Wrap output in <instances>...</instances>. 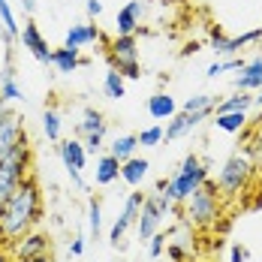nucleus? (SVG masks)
<instances>
[{
  "label": "nucleus",
  "mask_w": 262,
  "mask_h": 262,
  "mask_svg": "<svg viewBox=\"0 0 262 262\" xmlns=\"http://www.w3.org/2000/svg\"><path fill=\"white\" fill-rule=\"evenodd\" d=\"M39 220H42V190L33 175H27L0 208V241L6 244L18 241L30 229H36Z\"/></svg>",
  "instance_id": "nucleus-1"
},
{
  "label": "nucleus",
  "mask_w": 262,
  "mask_h": 262,
  "mask_svg": "<svg viewBox=\"0 0 262 262\" xmlns=\"http://www.w3.org/2000/svg\"><path fill=\"white\" fill-rule=\"evenodd\" d=\"M220 214H223V196H220L214 178H208L202 187H196L181 202V217L190 229H214Z\"/></svg>",
  "instance_id": "nucleus-2"
},
{
  "label": "nucleus",
  "mask_w": 262,
  "mask_h": 262,
  "mask_svg": "<svg viewBox=\"0 0 262 262\" xmlns=\"http://www.w3.org/2000/svg\"><path fill=\"white\" fill-rule=\"evenodd\" d=\"M208 178H211L208 163L199 157V154H187V157L181 160V166L166 178V193H169V199H172L175 205H181L184 199H187L196 187H202Z\"/></svg>",
  "instance_id": "nucleus-3"
},
{
  "label": "nucleus",
  "mask_w": 262,
  "mask_h": 262,
  "mask_svg": "<svg viewBox=\"0 0 262 262\" xmlns=\"http://www.w3.org/2000/svg\"><path fill=\"white\" fill-rule=\"evenodd\" d=\"M253 172H256V163L250 157V151H235L232 157H226V163L217 172V190H220V196H238L241 190H247Z\"/></svg>",
  "instance_id": "nucleus-4"
},
{
  "label": "nucleus",
  "mask_w": 262,
  "mask_h": 262,
  "mask_svg": "<svg viewBox=\"0 0 262 262\" xmlns=\"http://www.w3.org/2000/svg\"><path fill=\"white\" fill-rule=\"evenodd\" d=\"M30 166H33V151L30 145H18L9 157L0 160V208L6 205V199L18 190V184L30 175Z\"/></svg>",
  "instance_id": "nucleus-5"
},
{
  "label": "nucleus",
  "mask_w": 262,
  "mask_h": 262,
  "mask_svg": "<svg viewBox=\"0 0 262 262\" xmlns=\"http://www.w3.org/2000/svg\"><path fill=\"white\" fill-rule=\"evenodd\" d=\"M105 60H108V67L118 70L124 79H139V76H142L136 36H115V39L105 46Z\"/></svg>",
  "instance_id": "nucleus-6"
},
{
  "label": "nucleus",
  "mask_w": 262,
  "mask_h": 262,
  "mask_svg": "<svg viewBox=\"0 0 262 262\" xmlns=\"http://www.w3.org/2000/svg\"><path fill=\"white\" fill-rule=\"evenodd\" d=\"M259 39H262V27L247 30V33H241V36H226L220 27H214V30H211V52L217 54V57H238V52H241L244 46L259 42Z\"/></svg>",
  "instance_id": "nucleus-7"
},
{
  "label": "nucleus",
  "mask_w": 262,
  "mask_h": 262,
  "mask_svg": "<svg viewBox=\"0 0 262 262\" xmlns=\"http://www.w3.org/2000/svg\"><path fill=\"white\" fill-rule=\"evenodd\" d=\"M18 42H21L25 52L33 54V60H39L42 67H52V49H49V39L42 36V30H39V25H36L33 18H27L25 27L18 30Z\"/></svg>",
  "instance_id": "nucleus-8"
},
{
  "label": "nucleus",
  "mask_w": 262,
  "mask_h": 262,
  "mask_svg": "<svg viewBox=\"0 0 262 262\" xmlns=\"http://www.w3.org/2000/svg\"><path fill=\"white\" fill-rule=\"evenodd\" d=\"M12 247V259H25V256H52V235L49 232H39V229H30L27 235H21L18 241L9 244Z\"/></svg>",
  "instance_id": "nucleus-9"
},
{
  "label": "nucleus",
  "mask_w": 262,
  "mask_h": 262,
  "mask_svg": "<svg viewBox=\"0 0 262 262\" xmlns=\"http://www.w3.org/2000/svg\"><path fill=\"white\" fill-rule=\"evenodd\" d=\"M27 142V133H25V121L15 115V112H6L0 118V160L9 157L18 145Z\"/></svg>",
  "instance_id": "nucleus-10"
},
{
  "label": "nucleus",
  "mask_w": 262,
  "mask_h": 262,
  "mask_svg": "<svg viewBox=\"0 0 262 262\" xmlns=\"http://www.w3.org/2000/svg\"><path fill=\"white\" fill-rule=\"evenodd\" d=\"M142 202H145V193H136V190H133L130 196H127L124 208H121V214L115 217V223H112V232H108V241H112V247H121V238L127 235V229H130L133 223H136Z\"/></svg>",
  "instance_id": "nucleus-11"
},
{
  "label": "nucleus",
  "mask_w": 262,
  "mask_h": 262,
  "mask_svg": "<svg viewBox=\"0 0 262 262\" xmlns=\"http://www.w3.org/2000/svg\"><path fill=\"white\" fill-rule=\"evenodd\" d=\"M142 15H145V3L142 0H130L118 9L115 15V36H136L142 27Z\"/></svg>",
  "instance_id": "nucleus-12"
},
{
  "label": "nucleus",
  "mask_w": 262,
  "mask_h": 262,
  "mask_svg": "<svg viewBox=\"0 0 262 262\" xmlns=\"http://www.w3.org/2000/svg\"><path fill=\"white\" fill-rule=\"evenodd\" d=\"M57 154H60V163L67 172H84L88 169V148L81 139H60L57 142Z\"/></svg>",
  "instance_id": "nucleus-13"
},
{
  "label": "nucleus",
  "mask_w": 262,
  "mask_h": 262,
  "mask_svg": "<svg viewBox=\"0 0 262 262\" xmlns=\"http://www.w3.org/2000/svg\"><path fill=\"white\" fill-rule=\"evenodd\" d=\"M202 121H208V115H190V112H175L169 118V127H163V142H178L184 136L196 130Z\"/></svg>",
  "instance_id": "nucleus-14"
},
{
  "label": "nucleus",
  "mask_w": 262,
  "mask_h": 262,
  "mask_svg": "<svg viewBox=\"0 0 262 262\" xmlns=\"http://www.w3.org/2000/svg\"><path fill=\"white\" fill-rule=\"evenodd\" d=\"M94 42H103V30H100V25H94V21L73 25L67 30V36H63V46H67V49H76V52L94 46Z\"/></svg>",
  "instance_id": "nucleus-15"
},
{
  "label": "nucleus",
  "mask_w": 262,
  "mask_h": 262,
  "mask_svg": "<svg viewBox=\"0 0 262 262\" xmlns=\"http://www.w3.org/2000/svg\"><path fill=\"white\" fill-rule=\"evenodd\" d=\"M232 88L235 91H247V94L259 91L262 88V54H256V57H250V60L241 63V73L232 79Z\"/></svg>",
  "instance_id": "nucleus-16"
},
{
  "label": "nucleus",
  "mask_w": 262,
  "mask_h": 262,
  "mask_svg": "<svg viewBox=\"0 0 262 262\" xmlns=\"http://www.w3.org/2000/svg\"><path fill=\"white\" fill-rule=\"evenodd\" d=\"M160 226H163V214L157 211V205L145 196V202H142V208H139V217H136V229H139V241H148V238L160 232Z\"/></svg>",
  "instance_id": "nucleus-17"
},
{
  "label": "nucleus",
  "mask_w": 262,
  "mask_h": 262,
  "mask_svg": "<svg viewBox=\"0 0 262 262\" xmlns=\"http://www.w3.org/2000/svg\"><path fill=\"white\" fill-rule=\"evenodd\" d=\"M121 178V160L112 154H97V169H94V184L97 187H108Z\"/></svg>",
  "instance_id": "nucleus-18"
},
{
  "label": "nucleus",
  "mask_w": 262,
  "mask_h": 262,
  "mask_svg": "<svg viewBox=\"0 0 262 262\" xmlns=\"http://www.w3.org/2000/svg\"><path fill=\"white\" fill-rule=\"evenodd\" d=\"M148 169H151V163L136 154V157L121 163V181H127L130 187H139V184H145V178H148Z\"/></svg>",
  "instance_id": "nucleus-19"
},
{
  "label": "nucleus",
  "mask_w": 262,
  "mask_h": 262,
  "mask_svg": "<svg viewBox=\"0 0 262 262\" xmlns=\"http://www.w3.org/2000/svg\"><path fill=\"white\" fill-rule=\"evenodd\" d=\"M81 63V54L76 49H67V46H60V49H52V67L60 73V76H70V73H76Z\"/></svg>",
  "instance_id": "nucleus-20"
},
{
  "label": "nucleus",
  "mask_w": 262,
  "mask_h": 262,
  "mask_svg": "<svg viewBox=\"0 0 262 262\" xmlns=\"http://www.w3.org/2000/svg\"><path fill=\"white\" fill-rule=\"evenodd\" d=\"M108 133V121L103 118V112L97 108H84L81 112V121H79V136H105Z\"/></svg>",
  "instance_id": "nucleus-21"
},
{
  "label": "nucleus",
  "mask_w": 262,
  "mask_h": 262,
  "mask_svg": "<svg viewBox=\"0 0 262 262\" xmlns=\"http://www.w3.org/2000/svg\"><path fill=\"white\" fill-rule=\"evenodd\" d=\"M175 112H178V105H175V100H172L166 91H157L154 97H148V115H151L154 121H169Z\"/></svg>",
  "instance_id": "nucleus-22"
},
{
  "label": "nucleus",
  "mask_w": 262,
  "mask_h": 262,
  "mask_svg": "<svg viewBox=\"0 0 262 262\" xmlns=\"http://www.w3.org/2000/svg\"><path fill=\"white\" fill-rule=\"evenodd\" d=\"M250 108H253V94H247V91H235L232 97L217 100L214 115H223V112H250Z\"/></svg>",
  "instance_id": "nucleus-23"
},
{
  "label": "nucleus",
  "mask_w": 262,
  "mask_h": 262,
  "mask_svg": "<svg viewBox=\"0 0 262 262\" xmlns=\"http://www.w3.org/2000/svg\"><path fill=\"white\" fill-rule=\"evenodd\" d=\"M214 127L220 133H241L247 127V112H223V115H214Z\"/></svg>",
  "instance_id": "nucleus-24"
},
{
  "label": "nucleus",
  "mask_w": 262,
  "mask_h": 262,
  "mask_svg": "<svg viewBox=\"0 0 262 262\" xmlns=\"http://www.w3.org/2000/svg\"><path fill=\"white\" fill-rule=\"evenodd\" d=\"M214 105H217V97L214 94H193L187 97V103L181 105V112H190V115H214Z\"/></svg>",
  "instance_id": "nucleus-25"
},
{
  "label": "nucleus",
  "mask_w": 262,
  "mask_h": 262,
  "mask_svg": "<svg viewBox=\"0 0 262 262\" xmlns=\"http://www.w3.org/2000/svg\"><path fill=\"white\" fill-rule=\"evenodd\" d=\"M193 238H172L166 241V253H169V259L172 262H190L193 259V253H196V247L190 244Z\"/></svg>",
  "instance_id": "nucleus-26"
},
{
  "label": "nucleus",
  "mask_w": 262,
  "mask_h": 262,
  "mask_svg": "<svg viewBox=\"0 0 262 262\" xmlns=\"http://www.w3.org/2000/svg\"><path fill=\"white\" fill-rule=\"evenodd\" d=\"M103 94L108 100H121V97H127V79L118 73V70H112L108 67V73L103 76Z\"/></svg>",
  "instance_id": "nucleus-27"
},
{
  "label": "nucleus",
  "mask_w": 262,
  "mask_h": 262,
  "mask_svg": "<svg viewBox=\"0 0 262 262\" xmlns=\"http://www.w3.org/2000/svg\"><path fill=\"white\" fill-rule=\"evenodd\" d=\"M0 25H3V42H15L18 39V21H15V12L9 6V0H0Z\"/></svg>",
  "instance_id": "nucleus-28"
},
{
  "label": "nucleus",
  "mask_w": 262,
  "mask_h": 262,
  "mask_svg": "<svg viewBox=\"0 0 262 262\" xmlns=\"http://www.w3.org/2000/svg\"><path fill=\"white\" fill-rule=\"evenodd\" d=\"M60 130H63L60 112L54 105H46V112H42V133H46V139L49 142H60Z\"/></svg>",
  "instance_id": "nucleus-29"
},
{
  "label": "nucleus",
  "mask_w": 262,
  "mask_h": 262,
  "mask_svg": "<svg viewBox=\"0 0 262 262\" xmlns=\"http://www.w3.org/2000/svg\"><path fill=\"white\" fill-rule=\"evenodd\" d=\"M136 151H139V139L136 136H118L112 145H108V154L115 160H130V157H136Z\"/></svg>",
  "instance_id": "nucleus-30"
},
{
  "label": "nucleus",
  "mask_w": 262,
  "mask_h": 262,
  "mask_svg": "<svg viewBox=\"0 0 262 262\" xmlns=\"http://www.w3.org/2000/svg\"><path fill=\"white\" fill-rule=\"evenodd\" d=\"M88 232L91 235L103 232V202H100V196H88Z\"/></svg>",
  "instance_id": "nucleus-31"
},
{
  "label": "nucleus",
  "mask_w": 262,
  "mask_h": 262,
  "mask_svg": "<svg viewBox=\"0 0 262 262\" xmlns=\"http://www.w3.org/2000/svg\"><path fill=\"white\" fill-rule=\"evenodd\" d=\"M241 63H244L241 57H217L208 70H205V76H208V79H220V76L229 73V70H241Z\"/></svg>",
  "instance_id": "nucleus-32"
},
{
  "label": "nucleus",
  "mask_w": 262,
  "mask_h": 262,
  "mask_svg": "<svg viewBox=\"0 0 262 262\" xmlns=\"http://www.w3.org/2000/svg\"><path fill=\"white\" fill-rule=\"evenodd\" d=\"M136 139H139V148H157V145H163V127L151 124V127H145V130L139 133Z\"/></svg>",
  "instance_id": "nucleus-33"
},
{
  "label": "nucleus",
  "mask_w": 262,
  "mask_h": 262,
  "mask_svg": "<svg viewBox=\"0 0 262 262\" xmlns=\"http://www.w3.org/2000/svg\"><path fill=\"white\" fill-rule=\"evenodd\" d=\"M166 241H169V235H166V232H154V235L148 238V253H151L154 259L166 253Z\"/></svg>",
  "instance_id": "nucleus-34"
},
{
  "label": "nucleus",
  "mask_w": 262,
  "mask_h": 262,
  "mask_svg": "<svg viewBox=\"0 0 262 262\" xmlns=\"http://www.w3.org/2000/svg\"><path fill=\"white\" fill-rule=\"evenodd\" d=\"M81 142H84V148H88V154H94V157H97V154L103 151V145H105V136H84Z\"/></svg>",
  "instance_id": "nucleus-35"
},
{
  "label": "nucleus",
  "mask_w": 262,
  "mask_h": 262,
  "mask_svg": "<svg viewBox=\"0 0 262 262\" xmlns=\"http://www.w3.org/2000/svg\"><path fill=\"white\" fill-rule=\"evenodd\" d=\"M250 259V250L244 244H232L229 247V262H247Z\"/></svg>",
  "instance_id": "nucleus-36"
},
{
  "label": "nucleus",
  "mask_w": 262,
  "mask_h": 262,
  "mask_svg": "<svg viewBox=\"0 0 262 262\" xmlns=\"http://www.w3.org/2000/svg\"><path fill=\"white\" fill-rule=\"evenodd\" d=\"M84 9H88V15H91V21H94V18H100V15H103V0H88V3H84Z\"/></svg>",
  "instance_id": "nucleus-37"
},
{
  "label": "nucleus",
  "mask_w": 262,
  "mask_h": 262,
  "mask_svg": "<svg viewBox=\"0 0 262 262\" xmlns=\"http://www.w3.org/2000/svg\"><path fill=\"white\" fill-rule=\"evenodd\" d=\"M81 253H84V235L79 232V235L70 241V256H81Z\"/></svg>",
  "instance_id": "nucleus-38"
},
{
  "label": "nucleus",
  "mask_w": 262,
  "mask_h": 262,
  "mask_svg": "<svg viewBox=\"0 0 262 262\" xmlns=\"http://www.w3.org/2000/svg\"><path fill=\"white\" fill-rule=\"evenodd\" d=\"M18 6H21V12H25L27 18H33V12H36V0H18Z\"/></svg>",
  "instance_id": "nucleus-39"
},
{
  "label": "nucleus",
  "mask_w": 262,
  "mask_h": 262,
  "mask_svg": "<svg viewBox=\"0 0 262 262\" xmlns=\"http://www.w3.org/2000/svg\"><path fill=\"white\" fill-rule=\"evenodd\" d=\"M12 262H54L52 256H25V259H12Z\"/></svg>",
  "instance_id": "nucleus-40"
},
{
  "label": "nucleus",
  "mask_w": 262,
  "mask_h": 262,
  "mask_svg": "<svg viewBox=\"0 0 262 262\" xmlns=\"http://www.w3.org/2000/svg\"><path fill=\"white\" fill-rule=\"evenodd\" d=\"M253 108H262V88L256 91V97H253Z\"/></svg>",
  "instance_id": "nucleus-41"
},
{
  "label": "nucleus",
  "mask_w": 262,
  "mask_h": 262,
  "mask_svg": "<svg viewBox=\"0 0 262 262\" xmlns=\"http://www.w3.org/2000/svg\"><path fill=\"white\" fill-rule=\"evenodd\" d=\"M6 112H9V103H6V100H3V97H0V118H3V115H6Z\"/></svg>",
  "instance_id": "nucleus-42"
}]
</instances>
